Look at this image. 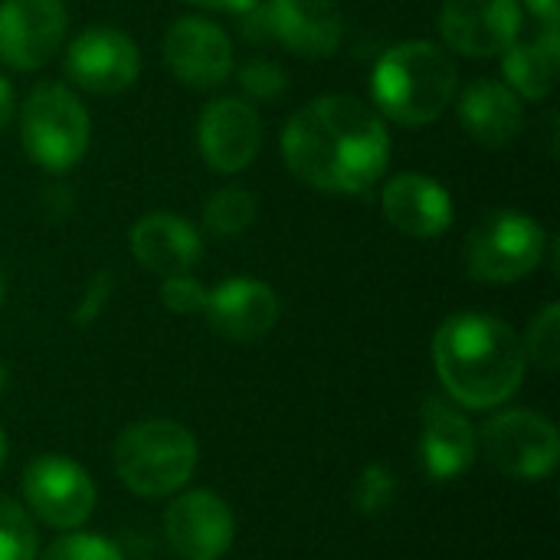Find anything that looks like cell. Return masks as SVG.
I'll return each mask as SVG.
<instances>
[{
	"label": "cell",
	"instance_id": "6da1fadb",
	"mask_svg": "<svg viewBox=\"0 0 560 560\" xmlns=\"http://www.w3.org/2000/svg\"><path fill=\"white\" fill-rule=\"evenodd\" d=\"M289 171L325 194H364L390 161L384 118L351 95H322L302 105L282 131Z\"/></svg>",
	"mask_w": 560,
	"mask_h": 560
},
{
	"label": "cell",
	"instance_id": "7a4b0ae2",
	"mask_svg": "<svg viewBox=\"0 0 560 560\" xmlns=\"http://www.w3.org/2000/svg\"><path fill=\"white\" fill-rule=\"evenodd\" d=\"M433 364L453 404L489 410L525 381V348L512 325L482 312L450 315L433 338Z\"/></svg>",
	"mask_w": 560,
	"mask_h": 560
},
{
	"label": "cell",
	"instance_id": "3957f363",
	"mask_svg": "<svg viewBox=\"0 0 560 560\" xmlns=\"http://www.w3.org/2000/svg\"><path fill=\"white\" fill-rule=\"evenodd\" d=\"M456 89V59L430 39H407L390 46L371 72L374 105L390 121L407 128L436 121L453 105Z\"/></svg>",
	"mask_w": 560,
	"mask_h": 560
},
{
	"label": "cell",
	"instance_id": "277c9868",
	"mask_svg": "<svg viewBox=\"0 0 560 560\" xmlns=\"http://www.w3.org/2000/svg\"><path fill=\"white\" fill-rule=\"evenodd\" d=\"M112 459L128 492L164 499L190 482L197 469V440L174 420H141L118 433Z\"/></svg>",
	"mask_w": 560,
	"mask_h": 560
},
{
	"label": "cell",
	"instance_id": "5b68a950",
	"mask_svg": "<svg viewBox=\"0 0 560 560\" xmlns=\"http://www.w3.org/2000/svg\"><path fill=\"white\" fill-rule=\"evenodd\" d=\"M89 112L59 82L36 85L20 112V138L33 164L43 171H69L89 148Z\"/></svg>",
	"mask_w": 560,
	"mask_h": 560
},
{
	"label": "cell",
	"instance_id": "8992f818",
	"mask_svg": "<svg viewBox=\"0 0 560 560\" xmlns=\"http://www.w3.org/2000/svg\"><path fill=\"white\" fill-rule=\"evenodd\" d=\"M548 236L518 210H492L466 236V269L479 282H518L545 259Z\"/></svg>",
	"mask_w": 560,
	"mask_h": 560
},
{
	"label": "cell",
	"instance_id": "52a82bcc",
	"mask_svg": "<svg viewBox=\"0 0 560 560\" xmlns=\"http://www.w3.org/2000/svg\"><path fill=\"white\" fill-rule=\"evenodd\" d=\"M243 36L276 39L305 59H328L345 39V20L335 0H266L246 13Z\"/></svg>",
	"mask_w": 560,
	"mask_h": 560
},
{
	"label": "cell",
	"instance_id": "ba28073f",
	"mask_svg": "<svg viewBox=\"0 0 560 560\" xmlns=\"http://www.w3.org/2000/svg\"><path fill=\"white\" fill-rule=\"evenodd\" d=\"M482 450L512 479H545L558 469V427L532 410H505L482 427Z\"/></svg>",
	"mask_w": 560,
	"mask_h": 560
},
{
	"label": "cell",
	"instance_id": "9c48e42d",
	"mask_svg": "<svg viewBox=\"0 0 560 560\" xmlns=\"http://www.w3.org/2000/svg\"><path fill=\"white\" fill-rule=\"evenodd\" d=\"M26 509L56 532H75L95 509V482L69 456H36L23 469Z\"/></svg>",
	"mask_w": 560,
	"mask_h": 560
},
{
	"label": "cell",
	"instance_id": "30bf717a",
	"mask_svg": "<svg viewBox=\"0 0 560 560\" xmlns=\"http://www.w3.org/2000/svg\"><path fill=\"white\" fill-rule=\"evenodd\" d=\"M141 72L135 39L115 26H89L66 49V75L92 95H118Z\"/></svg>",
	"mask_w": 560,
	"mask_h": 560
},
{
	"label": "cell",
	"instance_id": "8fae6325",
	"mask_svg": "<svg viewBox=\"0 0 560 560\" xmlns=\"http://www.w3.org/2000/svg\"><path fill=\"white\" fill-rule=\"evenodd\" d=\"M69 13L62 0H3L0 3V62L10 69L46 66L66 36Z\"/></svg>",
	"mask_w": 560,
	"mask_h": 560
},
{
	"label": "cell",
	"instance_id": "7c38bea8",
	"mask_svg": "<svg viewBox=\"0 0 560 560\" xmlns=\"http://www.w3.org/2000/svg\"><path fill=\"white\" fill-rule=\"evenodd\" d=\"M233 535L230 505L207 489L177 495L164 512V538L180 560H220L233 548Z\"/></svg>",
	"mask_w": 560,
	"mask_h": 560
},
{
	"label": "cell",
	"instance_id": "4fadbf2b",
	"mask_svg": "<svg viewBox=\"0 0 560 560\" xmlns=\"http://www.w3.org/2000/svg\"><path fill=\"white\" fill-rule=\"evenodd\" d=\"M440 33L453 52L502 56L522 33V7L518 0H446Z\"/></svg>",
	"mask_w": 560,
	"mask_h": 560
},
{
	"label": "cell",
	"instance_id": "5bb4252c",
	"mask_svg": "<svg viewBox=\"0 0 560 560\" xmlns=\"http://www.w3.org/2000/svg\"><path fill=\"white\" fill-rule=\"evenodd\" d=\"M164 62L184 85L217 89L233 72V43L217 23L184 16L164 36Z\"/></svg>",
	"mask_w": 560,
	"mask_h": 560
},
{
	"label": "cell",
	"instance_id": "9a60e30c",
	"mask_svg": "<svg viewBox=\"0 0 560 560\" xmlns=\"http://www.w3.org/2000/svg\"><path fill=\"white\" fill-rule=\"evenodd\" d=\"M197 144L217 174H240L262 148V121L243 98H213L200 115Z\"/></svg>",
	"mask_w": 560,
	"mask_h": 560
},
{
	"label": "cell",
	"instance_id": "2e32d148",
	"mask_svg": "<svg viewBox=\"0 0 560 560\" xmlns=\"http://www.w3.org/2000/svg\"><path fill=\"white\" fill-rule=\"evenodd\" d=\"M479 456V433L466 420L463 410H456L453 400L430 397L420 413V463L427 476L450 482L472 469Z\"/></svg>",
	"mask_w": 560,
	"mask_h": 560
},
{
	"label": "cell",
	"instance_id": "e0dca14e",
	"mask_svg": "<svg viewBox=\"0 0 560 560\" xmlns=\"http://www.w3.org/2000/svg\"><path fill=\"white\" fill-rule=\"evenodd\" d=\"M203 315L226 341H259L279 322V295L259 279L236 276L207 292Z\"/></svg>",
	"mask_w": 560,
	"mask_h": 560
},
{
	"label": "cell",
	"instance_id": "ac0fdd59",
	"mask_svg": "<svg viewBox=\"0 0 560 560\" xmlns=\"http://www.w3.org/2000/svg\"><path fill=\"white\" fill-rule=\"evenodd\" d=\"M384 217L413 240H436L453 223V197L427 174H397L381 194Z\"/></svg>",
	"mask_w": 560,
	"mask_h": 560
},
{
	"label": "cell",
	"instance_id": "d6986e66",
	"mask_svg": "<svg viewBox=\"0 0 560 560\" xmlns=\"http://www.w3.org/2000/svg\"><path fill=\"white\" fill-rule=\"evenodd\" d=\"M131 256L138 266H144L148 272L167 279V276H184L190 272L200 256H203V240L200 233L174 217V213H148L131 226L128 236Z\"/></svg>",
	"mask_w": 560,
	"mask_h": 560
},
{
	"label": "cell",
	"instance_id": "ffe728a7",
	"mask_svg": "<svg viewBox=\"0 0 560 560\" xmlns=\"http://www.w3.org/2000/svg\"><path fill=\"white\" fill-rule=\"evenodd\" d=\"M459 121L482 148H505L525 125L522 98L495 79H476L459 95Z\"/></svg>",
	"mask_w": 560,
	"mask_h": 560
},
{
	"label": "cell",
	"instance_id": "44dd1931",
	"mask_svg": "<svg viewBox=\"0 0 560 560\" xmlns=\"http://www.w3.org/2000/svg\"><path fill=\"white\" fill-rule=\"evenodd\" d=\"M502 56V75L515 95L548 98L555 92L560 66L558 26H545L535 39H515Z\"/></svg>",
	"mask_w": 560,
	"mask_h": 560
},
{
	"label": "cell",
	"instance_id": "7402d4cb",
	"mask_svg": "<svg viewBox=\"0 0 560 560\" xmlns=\"http://www.w3.org/2000/svg\"><path fill=\"white\" fill-rule=\"evenodd\" d=\"M256 197L246 190V187H220L207 207H203V226L213 233V236H240L253 226L256 220Z\"/></svg>",
	"mask_w": 560,
	"mask_h": 560
},
{
	"label": "cell",
	"instance_id": "603a6c76",
	"mask_svg": "<svg viewBox=\"0 0 560 560\" xmlns=\"http://www.w3.org/2000/svg\"><path fill=\"white\" fill-rule=\"evenodd\" d=\"M525 361L541 368L545 374H555L560 364V305L548 302L528 325V335L522 338Z\"/></svg>",
	"mask_w": 560,
	"mask_h": 560
},
{
	"label": "cell",
	"instance_id": "cb8c5ba5",
	"mask_svg": "<svg viewBox=\"0 0 560 560\" xmlns=\"http://www.w3.org/2000/svg\"><path fill=\"white\" fill-rule=\"evenodd\" d=\"M36 558V528L30 512L0 492V560Z\"/></svg>",
	"mask_w": 560,
	"mask_h": 560
},
{
	"label": "cell",
	"instance_id": "d4e9b609",
	"mask_svg": "<svg viewBox=\"0 0 560 560\" xmlns=\"http://www.w3.org/2000/svg\"><path fill=\"white\" fill-rule=\"evenodd\" d=\"M397 499V479L384 463H371L361 469L358 482H354V509L368 518L384 515Z\"/></svg>",
	"mask_w": 560,
	"mask_h": 560
},
{
	"label": "cell",
	"instance_id": "484cf974",
	"mask_svg": "<svg viewBox=\"0 0 560 560\" xmlns=\"http://www.w3.org/2000/svg\"><path fill=\"white\" fill-rule=\"evenodd\" d=\"M43 560H125L121 551L102 538V535H89V532H69L62 538H56Z\"/></svg>",
	"mask_w": 560,
	"mask_h": 560
},
{
	"label": "cell",
	"instance_id": "4316f807",
	"mask_svg": "<svg viewBox=\"0 0 560 560\" xmlns=\"http://www.w3.org/2000/svg\"><path fill=\"white\" fill-rule=\"evenodd\" d=\"M240 85L253 98H279L289 85V75L279 62L259 56V59H249L246 66H240Z\"/></svg>",
	"mask_w": 560,
	"mask_h": 560
},
{
	"label": "cell",
	"instance_id": "83f0119b",
	"mask_svg": "<svg viewBox=\"0 0 560 560\" xmlns=\"http://www.w3.org/2000/svg\"><path fill=\"white\" fill-rule=\"evenodd\" d=\"M161 305L174 315H194V312H203L207 305V289L190 276H167L161 282Z\"/></svg>",
	"mask_w": 560,
	"mask_h": 560
},
{
	"label": "cell",
	"instance_id": "f1b7e54d",
	"mask_svg": "<svg viewBox=\"0 0 560 560\" xmlns=\"http://www.w3.org/2000/svg\"><path fill=\"white\" fill-rule=\"evenodd\" d=\"M112 289H115V279H112V272H95L92 279H89V285H85V292H82V299H79V305H75V312H72V322L79 325V328H85V325H92L98 315H102V308L108 305V299H112Z\"/></svg>",
	"mask_w": 560,
	"mask_h": 560
},
{
	"label": "cell",
	"instance_id": "f546056e",
	"mask_svg": "<svg viewBox=\"0 0 560 560\" xmlns=\"http://www.w3.org/2000/svg\"><path fill=\"white\" fill-rule=\"evenodd\" d=\"M194 7H207V10H223V13H249L259 0H187Z\"/></svg>",
	"mask_w": 560,
	"mask_h": 560
},
{
	"label": "cell",
	"instance_id": "4dcf8cb0",
	"mask_svg": "<svg viewBox=\"0 0 560 560\" xmlns=\"http://www.w3.org/2000/svg\"><path fill=\"white\" fill-rule=\"evenodd\" d=\"M525 7H528L545 26H558L560 0H525Z\"/></svg>",
	"mask_w": 560,
	"mask_h": 560
},
{
	"label": "cell",
	"instance_id": "1f68e13d",
	"mask_svg": "<svg viewBox=\"0 0 560 560\" xmlns=\"http://www.w3.org/2000/svg\"><path fill=\"white\" fill-rule=\"evenodd\" d=\"M13 108H16V95H13V85L0 75V131L7 128V121L13 118Z\"/></svg>",
	"mask_w": 560,
	"mask_h": 560
},
{
	"label": "cell",
	"instance_id": "d6a6232c",
	"mask_svg": "<svg viewBox=\"0 0 560 560\" xmlns=\"http://www.w3.org/2000/svg\"><path fill=\"white\" fill-rule=\"evenodd\" d=\"M7 381H10V371H7V364L0 361V394H3V387H7Z\"/></svg>",
	"mask_w": 560,
	"mask_h": 560
},
{
	"label": "cell",
	"instance_id": "836d02e7",
	"mask_svg": "<svg viewBox=\"0 0 560 560\" xmlns=\"http://www.w3.org/2000/svg\"><path fill=\"white\" fill-rule=\"evenodd\" d=\"M3 463H7V436L0 430V469H3Z\"/></svg>",
	"mask_w": 560,
	"mask_h": 560
},
{
	"label": "cell",
	"instance_id": "e575fe53",
	"mask_svg": "<svg viewBox=\"0 0 560 560\" xmlns=\"http://www.w3.org/2000/svg\"><path fill=\"white\" fill-rule=\"evenodd\" d=\"M0 302H3V276H0Z\"/></svg>",
	"mask_w": 560,
	"mask_h": 560
}]
</instances>
